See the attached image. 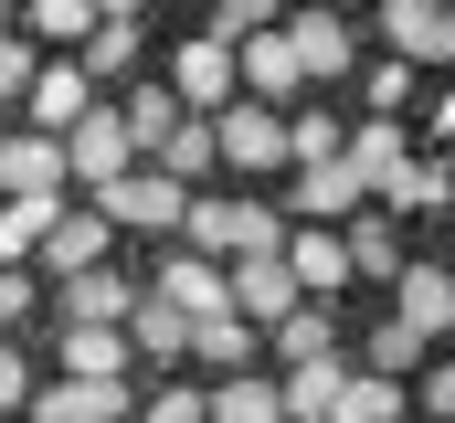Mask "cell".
<instances>
[{
    "label": "cell",
    "mask_w": 455,
    "mask_h": 423,
    "mask_svg": "<svg viewBox=\"0 0 455 423\" xmlns=\"http://www.w3.org/2000/svg\"><path fill=\"white\" fill-rule=\"evenodd\" d=\"M180 243L212 254V265H233V254H275V243H286V212L254 202V191H212V202L180 212Z\"/></svg>",
    "instance_id": "1"
},
{
    "label": "cell",
    "mask_w": 455,
    "mask_h": 423,
    "mask_svg": "<svg viewBox=\"0 0 455 423\" xmlns=\"http://www.w3.org/2000/svg\"><path fill=\"white\" fill-rule=\"evenodd\" d=\"M85 202H96V222H107V233H170V243H180V212H191V191H180V180H159V170L138 159L127 180L85 191Z\"/></svg>",
    "instance_id": "2"
},
{
    "label": "cell",
    "mask_w": 455,
    "mask_h": 423,
    "mask_svg": "<svg viewBox=\"0 0 455 423\" xmlns=\"http://www.w3.org/2000/svg\"><path fill=\"white\" fill-rule=\"evenodd\" d=\"M138 170V138H127V116L116 106H85L75 127H64V191H107Z\"/></svg>",
    "instance_id": "3"
},
{
    "label": "cell",
    "mask_w": 455,
    "mask_h": 423,
    "mask_svg": "<svg viewBox=\"0 0 455 423\" xmlns=\"http://www.w3.org/2000/svg\"><path fill=\"white\" fill-rule=\"evenodd\" d=\"M212 159H233L243 180H275V170H286V116H275V106H254V96L212 106Z\"/></svg>",
    "instance_id": "4"
},
{
    "label": "cell",
    "mask_w": 455,
    "mask_h": 423,
    "mask_svg": "<svg viewBox=\"0 0 455 423\" xmlns=\"http://www.w3.org/2000/svg\"><path fill=\"white\" fill-rule=\"evenodd\" d=\"M286 275H297V297L307 307H339L349 297V243H339V222H286Z\"/></svg>",
    "instance_id": "5"
},
{
    "label": "cell",
    "mask_w": 455,
    "mask_h": 423,
    "mask_svg": "<svg viewBox=\"0 0 455 423\" xmlns=\"http://www.w3.org/2000/svg\"><path fill=\"white\" fill-rule=\"evenodd\" d=\"M170 106H180V116H212V106H233V43H212V32L170 43Z\"/></svg>",
    "instance_id": "6"
},
{
    "label": "cell",
    "mask_w": 455,
    "mask_h": 423,
    "mask_svg": "<svg viewBox=\"0 0 455 423\" xmlns=\"http://www.w3.org/2000/svg\"><path fill=\"white\" fill-rule=\"evenodd\" d=\"M233 96H254V106H286L307 96V75H297V53H286V32H243L233 43Z\"/></svg>",
    "instance_id": "7"
},
{
    "label": "cell",
    "mask_w": 455,
    "mask_h": 423,
    "mask_svg": "<svg viewBox=\"0 0 455 423\" xmlns=\"http://www.w3.org/2000/svg\"><path fill=\"white\" fill-rule=\"evenodd\" d=\"M275 32H286V53H297V75H307V85L360 75V32H349L339 11H297V21H275Z\"/></svg>",
    "instance_id": "8"
},
{
    "label": "cell",
    "mask_w": 455,
    "mask_h": 423,
    "mask_svg": "<svg viewBox=\"0 0 455 423\" xmlns=\"http://www.w3.org/2000/svg\"><path fill=\"white\" fill-rule=\"evenodd\" d=\"M392 328H413L424 349L455 339V265H403L392 275Z\"/></svg>",
    "instance_id": "9"
},
{
    "label": "cell",
    "mask_w": 455,
    "mask_h": 423,
    "mask_svg": "<svg viewBox=\"0 0 455 423\" xmlns=\"http://www.w3.org/2000/svg\"><path fill=\"white\" fill-rule=\"evenodd\" d=\"M223 286H233V317H243V328H275L286 307H307V297H297V275H286V254H233Z\"/></svg>",
    "instance_id": "10"
},
{
    "label": "cell",
    "mask_w": 455,
    "mask_h": 423,
    "mask_svg": "<svg viewBox=\"0 0 455 423\" xmlns=\"http://www.w3.org/2000/svg\"><path fill=\"white\" fill-rule=\"evenodd\" d=\"M159 307H180V317H233V286H223V265L212 254H191V243H170L159 254V286H148Z\"/></svg>",
    "instance_id": "11"
},
{
    "label": "cell",
    "mask_w": 455,
    "mask_h": 423,
    "mask_svg": "<svg viewBox=\"0 0 455 423\" xmlns=\"http://www.w3.org/2000/svg\"><path fill=\"white\" fill-rule=\"evenodd\" d=\"M107 222H96V202H64L53 212V233H43V254H32V265H43V275H53V286H64V275H96V265H107Z\"/></svg>",
    "instance_id": "12"
},
{
    "label": "cell",
    "mask_w": 455,
    "mask_h": 423,
    "mask_svg": "<svg viewBox=\"0 0 455 423\" xmlns=\"http://www.w3.org/2000/svg\"><path fill=\"white\" fill-rule=\"evenodd\" d=\"M0 202H64V138H0Z\"/></svg>",
    "instance_id": "13"
},
{
    "label": "cell",
    "mask_w": 455,
    "mask_h": 423,
    "mask_svg": "<svg viewBox=\"0 0 455 423\" xmlns=\"http://www.w3.org/2000/svg\"><path fill=\"white\" fill-rule=\"evenodd\" d=\"M360 202H371V191L349 180L339 159H318V170H286V202H275V212H286V222H349Z\"/></svg>",
    "instance_id": "14"
},
{
    "label": "cell",
    "mask_w": 455,
    "mask_h": 423,
    "mask_svg": "<svg viewBox=\"0 0 455 423\" xmlns=\"http://www.w3.org/2000/svg\"><path fill=\"white\" fill-rule=\"evenodd\" d=\"M403 159H413V127H403V116H360V127L339 138V170L360 180V191H381Z\"/></svg>",
    "instance_id": "15"
},
{
    "label": "cell",
    "mask_w": 455,
    "mask_h": 423,
    "mask_svg": "<svg viewBox=\"0 0 455 423\" xmlns=\"http://www.w3.org/2000/svg\"><path fill=\"white\" fill-rule=\"evenodd\" d=\"M127 413H138L127 381H53V392H32V423H127Z\"/></svg>",
    "instance_id": "16"
},
{
    "label": "cell",
    "mask_w": 455,
    "mask_h": 423,
    "mask_svg": "<svg viewBox=\"0 0 455 423\" xmlns=\"http://www.w3.org/2000/svg\"><path fill=\"white\" fill-rule=\"evenodd\" d=\"M265 360L275 371H307V360H339V307H286L265 328Z\"/></svg>",
    "instance_id": "17"
},
{
    "label": "cell",
    "mask_w": 455,
    "mask_h": 423,
    "mask_svg": "<svg viewBox=\"0 0 455 423\" xmlns=\"http://www.w3.org/2000/svg\"><path fill=\"white\" fill-rule=\"evenodd\" d=\"M127 371H138L127 328H96V317H64V381H127Z\"/></svg>",
    "instance_id": "18"
},
{
    "label": "cell",
    "mask_w": 455,
    "mask_h": 423,
    "mask_svg": "<svg viewBox=\"0 0 455 423\" xmlns=\"http://www.w3.org/2000/svg\"><path fill=\"white\" fill-rule=\"evenodd\" d=\"M339 243H349V275H371V286H392V275L413 265V254H403V222H392V212H371V202L349 212Z\"/></svg>",
    "instance_id": "19"
},
{
    "label": "cell",
    "mask_w": 455,
    "mask_h": 423,
    "mask_svg": "<svg viewBox=\"0 0 455 423\" xmlns=\"http://www.w3.org/2000/svg\"><path fill=\"white\" fill-rule=\"evenodd\" d=\"M191 360L233 381V371H265V328H243V317H191Z\"/></svg>",
    "instance_id": "20"
},
{
    "label": "cell",
    "mask_w": 455,
    "mask_h": 423,
    "mask_svg": "<svg viewBox=\"0 0 455 423\" xmlns=\"http://www.w3.org/2000/svg\"><path fill=\"white\" fill-rule=\"evenodd\" d=\"M371 212H392V222H413V212H455V180H445V159H403L381 191H371Z\"/></svg>",
    "instance_id": "21"
},
{
    "label": "cell",
    "mask_w": 455,
    "mask_h": 423,
    "mask_svg": "<svg viewBox=\"0 0 455 423\" xmlns=\"http://www.w3.org/2000/svg\"><path fill=\"white\" fill-rule=\"evenodd\" d=\"M202 423H286V403H275V371H233V381H202Z\"/></svg>",
    "instance_id": "22"
},
{
    "label": "cell",
    "mask_w": 455,
    "mask_h": 423,
    "mask_svg": "<svg viewBox=\"0 0 455 423\" xmlns=\"http://www.w3.org/2000/svg\"><path fill=\"white\" fill-rule=\"evenodd\" d=\"M32 138H64V127H75V116H85V106H96V85H85V75H75V64H43V75H32Z\"/></svg>",
    "instance_id": "23"
},
{
    "label": "cell",
    "mask_w": 455,
    "mask_h": 423,
    "mask_svg": "<svg viewBox=\"0 0 455 423\" xmlns=\"http://www.w3.org/2000/svg\"><path fill=\"white\" fill-rule=\"evenodd\" d=\"M403 403H413L403 381H381V371H360V360H349L339 392H329V423H403Z\"/></svg>",
    "instance_id": "24"
},
{
    "label": "cell",
    "mask_w": 455,
    "mask_h": 423,
    "mask_svg": "<svg viewBox=\"0 0 455 423\" xmlns=\"http://www.w3.org/2000/svg\"><path fill=\"white\" fill-rule=\"evenodd\" d=\"M127 349L159 360V371H180V360H191V317L159 307V297H138V307H127Z\"/></svg>",
    "instance_id": "25"
},
{
    "label": "cell",
    "mask_w": 455,
    "mask_h": 423,
    "mask_svg": "<svg viewBox=\"0 0 455 423\" xmlns=\"http://www.w3.org/2000/svg\"><path fill=\"white\" fill-rule=\"evenodd\" d=\"M138 64H148V32H138V21H96V32H85V53H75V75H85V85H116V75H138Z\"/></svg>",
    "instance_id": "26"
},
{
    "label": "cell",
    "mask_w": 455,
    "mask_h": 423,
    "mask_svg": "<svg viewBox=\"0 0 455 423\" xmlns=\"http://www.w3.org/2000/svg\"><path fill=\"white\" fill-rule=\"evenodd\" d=\"M127 307H138V286H127L116 265H96V275H64V317H96V328H127Z\"/></svg>",
    "instance_id": "27"
},
{
    "label": "cell",
    "mask_w": 455,
    "mask_h": 423,
    "mask_svg": "<svg viewBox=\"0 0 455 423\" xmlns=\"http://www.w3.org/2000/svg\"><path fill=\"white\" fill-rule=\"evenodd\" d=\"M148 170H159V180H180V191H191V180H202V170H212V116H170V138H159V148H148Z\"/></svg>",
    "instance_id": "28"
},
{
    "label": "cell",
    "mask_w": 455,
    "mask_h": 423,
    "mask_svg": "<svg viewBox=\"0 0 455 423\" xmlns=\"http://www.w3.org/2000/svg\"><path fill=\"white\" fill-rule=\"evenodd\" d=\"M424 360H435V349H424L413 328H392V317L360 339V371H381V381H403V392H413V371H424Z\"/></svg>",
    "instance_id": "29"
},
{
    "label": "cell",
    "mask_w": 455,
    "mask_h": 423,
    "mask_svg": "<svg viewBox=\"0 0 455 423\" xmlns=\"http://www.w3.org/2000/svg\"><path fill=\"white\" fill-rule=\"evenodd\" d=\"M339 106H297V116H286V170H318V159H339Z\"/></svg>",
    "instance_id": "30"
},
{
    "label": "cell",
    "mask_w": 455,
    "mask_h": 423,
    "mask_svg": "<svg viewBox=\"0 0 455 423\" xmlns=\"http://www.w3.org/2000/svg\"><path fill=\"white\" fill-rule=\"evenodd\" d=\"M53 212L64 202H0V265H32L43 233H53Z\"/></svg>",
    "instance_id": "31"
},
{
    "label": "cell",
    "mask_w": 455,
    "mask_h": 423,
    "mask_svg": "<svg viewBox=\"0 0 455 423\" xmlns=\"http://www.w3.org/2000/svg\"><path fill=\"white\" fill-rule=\"evenodd\" d=\"M445 21V0H381V43L403 53V64H424V32Z\"/></svg>",
    "instance_id": "32"
},
{
    "label": "cell",
    "mask_w": 455,
    "mask_h": 423,
    "mask_svg": "<svg viewBox=\"0 0 455 423\" xmlns=\"http://www.w3.org/2000/svg\"><path fill=\"white\" fill-rule=\"evenodd\" d=\"M116 116H127V138H138V159H148V148L170 138V116H180V106H170V85H138V96L116 106Z\"/></svg>",
    "instance_id": "33"
},
{
    "label": "cell",
    "mask_w": 455,
    "mask_h": 423,
    "mask_svg": "<svg viewBox=\"0 0 455 423\" xmlns=\"http://www.w3.org/2000/svg\"><path fill=\"white\" fill-rule=\"evenodd\" d=\"M202 11H212V21H202L212 43H243V32H275V0H202Z\"/></svg>",
    "instance_id": "34"
},
{
    "label": "cell",
    "mask_w": 455,
    "mask_h": 423,
    "mask_svg": "<svg viewBox=\"0 0 455 423\" xmlns=\"http://www.w3.org/2000/svg\"><path fill=\"white\" fill-rule=\"evenodd\" d=\"M360 96H371V116H403V96H413V64L392 53V64H360Z\"/></svg>",
    "instance_id": "35"
},
{
    "label": "cell",
    "mask_w": 455,
    "mask_h": 423,
    "mask_svg": "<svg viewBox=\"0 0 455 423\" xmlns=\"http://www.w3.org/2000/svg\"><path fill=\"white\" fill-rule=\"evenodd\" d=\"M32 32H43V43H85L96 11H85V0H32Z\"/></svg>",
    "instance_id": "36"
},
{
    "label": "cell",
    "mask_w": 455,
    "mask_h": 423,
    "mask_svg": "<svg viewBox=\"0 0 455 423\" xmlns=\"http://www.w3.org/2000/svg\"><path fill=\"white\" fill-rule=\"evenodd\" d=\"M138 423H202V392L191 381H159V392H138Z\"/></svg>",
    "instance_id": "37"
},
{
    "label": "cell",
    "mask_w": 455,
    "mask_h": 423,
    "mask_svg": "<svg viewBox=\"0 0 455 423\" xmlns=\"http://www.w3.org/2000/svg\"><path fill=\"white\" fill-rule=\"evenodd\" d=\"M32 75H43V53L0 32V106H21V96H32Z\"/></svg>",
    "instance_id": "38"
},
{
    "label": "cell",
    "mask_w": 455,
    "mask_h": 423,
    "mask_svg": "<svg viewBox=\"0 0 455 423\" xmlns=\"http://www.w3.org/2000/svg\"><path fill=\"white\" fill-rule=\"evenodd\" d=\"M424 423H455V360H424Z\"/></svg>",
    "instance_id": "39"
},
{
    "label": "cell",
    "mask_w": 455,
    "mask_h": 423,
    "mask_svg": "<svg viewBox=\"0 0 455 423\" xmlns=\"http://www.w3.org/2000/svg\"><path fill=\"white\" fill-rule=\"evenodd\" d=\"M21 403H32V371H21V349L0 339V413H21Z\"/></svg>",
    "instance_id": "40"
},
{
    "label": "cell",
    "mask_w": 455,
    "mask_h": 423,
    "mask_svg": "<svg viewBox=\"0 0 455 423\" xmlns=\"http://www.w3.org/2000/svg\"><path fill=\"white\" fill-rule=\"evenodd\" d=\"M21 307H32V275H21V265H0V328H11Z\"/></svg>",
    "instance_id": "41"
},
{
    "label": "cell",
    "mask_w": 455,
    "mask_h": 423,
    "mask_svg": "<svg viewBox=\"0 0 455 423\" xmlns=\"http://www.w3.org/2000/svg\"><path fill=\"white\" fill-rule=\"evenodd\" d=\"M85 11H96V21H138L148 0H85Z\"/></svg>",
    "instance_id": "42"
},
{
    "label": "cell",
    "mask_w": 455,
    "mask_h": 423,
    "mask_svg": "<svg viewBox=\"0 0 455 423\" xmlns=\"http://www.w3.org/2000/svg\"><path fill=\"white\" fill-rule=\"evenodd\" d=\"M307 11H339V21H349V11H360V0H307Z\"/></svg>",
    "instance_id": "43"
},
{
    "label": "cell",
    "mask_w": 455,
    "mask_h": 423,
    "mask_svg": "<svg viewBox=\"0 0 455 423\" xmlns=\"http://www.w3.org/2000/svg\"><path fill=\"white\" fill-rule=\"evenodd\" d=\"M445 180H455V159H445Z\"/></svg>",
    "instance_id": "44"
},
{
    "label": "cell",
    "mask_w": 455,
    "mask_h": 423,
    "mask_svg": "<svg viewBox=\"0 0 455 423\" xmlns=\"http://www.w3.org/2000/svg\"><path fill=\"white\" fill-rule=\"evenodd\" d=\"M445 11H455V0H445Z\"/></svg>",
    "instance_id": "45"
}]
</instances>
